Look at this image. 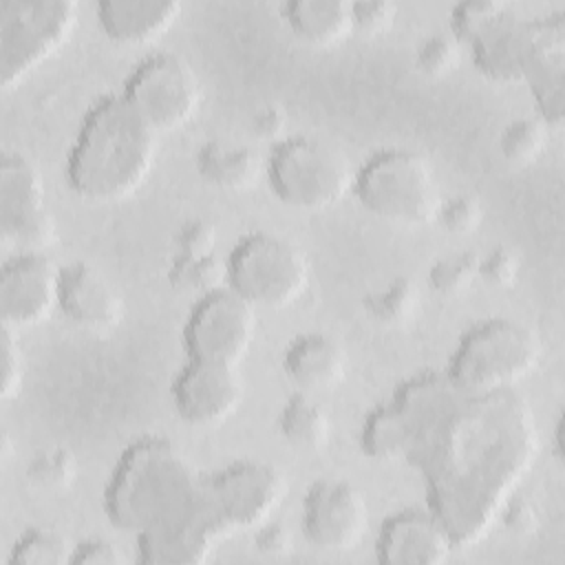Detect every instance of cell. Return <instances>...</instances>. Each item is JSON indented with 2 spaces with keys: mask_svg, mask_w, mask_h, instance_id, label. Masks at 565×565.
<instances>
[{
  "mask_svg": "<svg viewBox=\"0 0 565 565\" xmlns=\"http://www.w3.org/2000/svg\"><path fill=\"white\" fill-rule=\"evenodd\" d=\"M126 552L108 539H88L75 545L73 565H124Z\"/></svg>",
  "mask_w": 565,
  "mask_h": 565,
  "instance_id": "74e56055",
  "label": "cell"
},
{
  "mask_svg": "<svg viewBox=\"0 0 565 565\" xmlns=\"http://www.w3.org/2000/svg\"><path fill=\"white\" fill-rule=\"evenodd\" d=\"M75 0H0V84L20 86L73 35Z\"/></svg>",
  "mask_w": 565,
  "mask_h": 565,
  "instance_id": "8992f818",
  "label": "cell"
},
{
  "mask_svg": "<svg viewBox=\"0 0 565 565\" xmlns=\"http://www.w3.org/2000/svg\"><path fill=\"white\" fill-rule=\"evenodd\" d=\"M399 7L393 0H358L351 2L353 33L366 38H380L388 33L397 22Z\"/></svg>",
  "mask_w": 565,
  "mask_h": 565,
  "instance_id": "1f68e13d",
  "label": "cell"
},
{
  "mask_svg": "<svg viewBox=\"0 0 565 565\" xmlns=\"http://www.w3.org/2000/svg\"><path fill=\"white\" fill-rule=\"evenodd\" d=\"M108 521L132 536L154 532H205L227 536L203 475L166 437L135 439L117 459L104 488Z\"/></svg>",
  "mask_w": 565,
  "mask_h": 565,
  "instance_id": "6da1fadb",
  "label": "cell"
},
{
  "mask_svg": "<svg viewBox=\"0 0 565 565\" xmlns=\"http://www.w3.org/2000/svg\"><path fill=\"white\" fill-rule=\"evenodd\" d=\"M499 516L501 525L514 536H530L541 527V508L530 494H510Z\"/></svg>",
  "mask_w": 565,
  "mask_h": 565,
  "instance_id": "e575fe53",
  "label": "cell"
},
{
  "mask_svg": "<svg viewBox=\"0 0 565 565\" xmlns=\"http://www.w3.org/2000/svg\"><path fill=\"white\" fill-rule=\"evenodd\" d=\"M276 424L285 441L298 450L324 448L333 428L329 411L307 391H298L287 397Z\"/></svg>",
  "mask_w": 565,
  "mask_h": 565,
  "instance_id": "44dd1931",
  "label": "cell"
},
{
  "mask_svg": "<svg viewBox=\"0 0 565 565\" xmlns=\"http://www.w3.org/2000/svg\"><path fill=\"white\" fill-rule=\"evenodd\" d=\"M60 230L55 216L44 207L13 230L0 234V243L11 254H49L57 243Z\"/></svg>",
  "mask_w": 565,
  "mask_h": 565,
  "instance_id": "4316f807",
  "label": "cell"
},
{
  "mask_svg": "<svg viewBox=\"0 0 565 565\" xmlns=\"http://www.w3.org/2000/svg\"><path fill=\"white\" fill-rule=\"evenodd\" d=\"M539 360L541 340L530 327L492 318L459 340L450 360V382L463 393L488 395L530 375Z\"/></svg>",
  "mask_w": 565,
  "mask_h": 565,
  "instance_id": "5b68a950",
  "label": "cell"
},
{
  "mask_svg": "<svg viewBox=\"0 0 565 565\" xmlns=\"http://www.w3.org/2000/svg\"><path fill=\"white\" fill-rule=\"evenodd\" d=\"M510 4L503 0H470L461 2L450 13V35L461 46H468L481 31H486Z\"/></svg>",
  "mask_w": 565,
  "mask_h": 565,
  "instance_id": "f1b7e54d",
  "label": "cell"
},
{
  "mask_svg": "<svg viewBox=\"0 0 565 565\" xmlns=\"http://www.w3.org/2000/svg\"><path fill=\"white\" fill-rule=\"evenodd\" d=\"M265 179L280 203L296 210H324L353 192L355 172L338 146L294 135L271 146Z\"/></svg>",
  "mask_w": 565,
  "mask_h": 565,
  "instance_id": "277c9868",
  "label": "cell"
},
{
  "mask_svg": "<svg viewBox=\"0 0 565 565\" xmlns=\"http://www.w3.org/2000/svg\"><path fill=\"white\" fill-rule=\"evenodd\" d=\"M545 146L547 124L541 117H519L510 121L499 137L501 157L514 168L534 163L543 154Z\"/></svg>",
  "mask_w": 565,
  "mask_h": 565,
  "instance_id": "d4e9b609",
  "label": "cell"
},
{
  "mask_svg": "<svg viewBox=\"0 0 565 565\" xmlns=\"http://www.w3.org/2000/svg\"><path fill=\"white\" fill-rule=\"evenodd\" d=\"M75 545L55 527H29L11 547L9 565H68Z\"/></svg>",
  "mask_w": 565,
  "mask_h": 565,
  "instance_id": "603a6c76",
  "label": "cell"
},
{
  "mask_svg": "<svg viewBox=\"0 0 565 565\" xmlns=\"http://www.w3.org/2000/svg\"><path fill=\"white\" fill-rule=\"evenodd\" d=\"M369 530L364 494L349 481H316L302 501V534L307 543L327 554L355 550Z\"/></svg>",
  "mask_w": 565,
  "mask_h": 565,
  "instance_id": "8fae6325",
  "label": "cell"
},
{
  "mask_svg": "<svg viewBox=\"0 0 565 565\" xmlns=\"http://www.w3.org/2000/svg\"><path fill=\"white\" fill-rule=\"evenodd\" d=\"M227 287L256 309H280L302 298L311 280L307 254L271 232L243 236L225 258Z\"/></svg>",
  "mask_w": 565,
  "mask_h": 565,
  "instance_id": "52a82bcc",
  "label": "cell"
},
{
  "mask_svg": "<svg viewBox=\"0 0 565 565\" xmlns=\"http://www.w3.org/2000/svg\"><path fill=\"white\" fill-rule=\"evenodd\" d=\"M521 258L514 249L499 245L479 260V280L494 287L508 289L519 280Z\"/></svg>",
  "mask_w": 565,
  "mask_h": 565,
  "instance_id": "836d02e7",
  "label": "cell"
},
{
  "mask_svg": "<svg viewBox=\"0 0 565 565\" xmlns=\"http://www.w3.org/2000/svg\"><path fill=\"white\" fill-rule=\"evenodd\" d=\"M486 210L479 196L472 194H455L446 201H441L437 221L448 234L455 236H468L475 234L483 223Z\"/></svg>",
  "mask_w": 565,
  "mask_h": 565,
  "instance_id": "4dcf8cb0",
  "label": "cell"
},
{
  "mask_svg": "<svg viewBox=\"0 0 565 565\" xmlns=\"http://www.w3.org/2000/svg\"><path fill=\"white\" fill-rule=\"evenodd\" d=\"M349 358L340 340L322 331L298 333L282 353L287 377L307 393L335 388L347 375Z\"/></svg>",
  "mask_w": 565,
  "mask_h": 565,
  "instance_id": "e0dca14e",
  "label": "cell"
},
{
  "mask_svg": "<svg viewBox=\"0 0 565 565\" xmlns=\"http://www.w3.org/2000/svg\"><path fill=\"white\" fill-rule=\"evenodd\" d=\"M207 490L227 532L256 530L276 512L289 492L287 477L267 461L238 459L207 475Z\"/></svg>",
  "mask_w": 565,
  "mask_h": 565,
  "instance_id": "30bf717a",
  "label": "cell"
},
{
  "mask_svg": "<svg viewBox=\"0 0 565 565\" xmlns=\"http://www.w3.org/2000/svg\"><path fill=\"white\" fill-rule=\"evenodd\" d=\"M256 338V307L227 285L201 294L183 324L188 360L241 366Z\"/></svg>",
  "mask_w": 565,
  "mask_h": 565,
  "instance_id": "9c48e42d",
  "label": "cell"
},
{
  "mask_svg": "<svg viewBox=\"0 0 565 565\" xmlns=\"http://www.w3.org/2000/svg\"><path fill=\"white\" fill-rule=\"evenodd\" d=\"M11 457H13V441H11V437L4 433V435H2V450H0V459H2L4 463H9V461H11Z\"/></svg>",
  "mask_w": 565,
  "mask_h": 565,
  "instance_id": "ab89813d",
  "label": "cell"
},
{
  "mask_svg": "<svg viewBox=\"0 0 565 565\" xmlns=\"http://www.w3.org/2000/svg\"><path fill=\"white\" fill-rule=\"evenodd\" d=\"M419 287L413 278H395L380 291H373L364 300L369 318L382 327L397 329L415 320L419 311Z\"/></svg>",
  "mask_w": 565,
  "mask_h": 565,
  "instance_id": "7402d4cb",
  "label": "cell"
},
{
  "mask_svg": "<svg viewBox=\"0 0 565 565\" xmlns=\"http://www.w3.org/2000/svg\"><path fill=\"white\" fill-rule=\"evenodd\" d=\"M457 547L448 523L433 510L406 508L388 516L375 539L382 565H441Z\"/></svg>",
  "mask_w": 565,
  "mask_h": 565,
  "instance_id": "5bb4252c",
  "label": "cell"
},
{
  "mask_svg": "<svg viewBox=\"0 0 565 565\" xmlns=\"http://www.w3.org/2000/svg\"><path fill=\"white\" fill-rule=\"evenodd\" d=\"M294 530L282 521H265L254 532V547L267 558H287L294 552Z\"/></svg>",
  "mask_w": 565,
  "mask_h": 565,
  "instance_id": "8d00e7d4",
  "label": "cell"
},
{
  "mask_svg": "<svg viewBox=\"0 0 565 565\" xmlns=\"http://www.w3.org/2000/svg\"><path fill=\"white\" fill-rule=\"evenodd\" d=\"M0 351H2V382H0V395L2 399H13L22 391L24 375H26V362L24 351L18 338V329H11L2 324L0 331Z\"/></svg>",
  "mask_w": 565,
  "mask_h": 565,
  "instance_id": "d6a6232c",
  "label": "cell"
},
{
  "mask_svg": "<svg viewBox=\"0 0 565 565\" xmlns=\"http://www.w3.org/2000/svg\"><path fill=\"white\" fill-rule=\"evenodd\" d=\"M218 241L216 225L205 218H190L174 232V254L207 256L214 254Z\"/></svg>",
  "mask_w": 565,
  "mask_h": 565,
  "instance_id": "d590c367",
  "label": "cell"
},
{
  "mask_svg": "<svg viewBox=\"0 0 565 565\" xmlns=\"http://www.w3.org/2000/svg\"><path fill=\"white\" fill-rule=\"evenodd\" d=\"M62 316L88 333H110L124 318V298L117 287L90 263L75 260L60 276Z\"/></svg>",
  "mask_w": 565,
  "mask_h": 565,
  "instance_id": "9a60e30c",
  "label": "cell"
},
{
  "mask_svg": "<svg viewBox=\"0 0 565 565\" xmlns=\"http://www.w3.org/2000/svg\"><path fill=\"white\" fill-rule=\"evenodd\" d=\"M179 0H102L97 24L117 44L141 46L157 42L181 15Z\"/></svg>",
  "mask_w": 565,
  "mask_h": 565,
  "instance_id": "2e32d148",
  "label": "cell"
},
{
  "mask_svg": "<svg viewBox=\"0 0 565 565\" xmlns=\"http://www.w3.org/2000/svg\"><path fill=\"white\" fill-rule=\"evenodd\" d=\"M461 42L450 33H435L417 46L415 64L428 77H444L461 62Z\"/></svg>",
  "mask_w": 565,
  "mask_h": 565,
  "instance_id": "f546056e",
  "label": "cell"
},
{
  "mask_svg": "<svg viewBox=\"0 0 565 565\" xmlns=\"http://www.w3.org/2000/svg\"><path fill=\"white\" fill-rule=\"evenodd\" d=\"M245 382L238 366L188 360L174 375L170 397L177 415L190 426H221L241 406Z\"/></svg>",
  "mask_w": 565,
  "mask_h": 565,
  "instance_id": "4fadbf2b",
  "label": "cell"
},
{
  "mask_svg": "<svg viewBox=\"0 0 565 565\" xmlns=\"http://www.w3.org/2000/svg\"><path fill=\"white\" fill-rule=\"evenodd\" d=\"M280 15L300 42L316 49L335 46L353 33L351 2L344 0H291Z\"/></svg>",
  "mask_w": 565,
  "mask_h": 565,
  "instance_id": "d6986e66",
  "label": "cell"
},
{
  "mask_svg": "<svg viewBox=\"0 0 565 565\" xmlns=\"http://www.w3.org/2000/svg\"><path fill=\"white\" fill-rule=\"evenodd\" d=\"M353 194L377 218L419 227L437 218L441 192L426 154L408 148H384L355 172Z\"/></svg>",
  "mask_w": 565,
  "mask_h": 565,
  "instance_id": "3957f363",
  "label": "cell"
},
{
  "mask_svg": "<svg viewBox=\"0 0 565 565\" xmlns=\"http://www.w3.org/2000/svg\"><path fill=\"white\" fill-rule=\"evenodd\" d=\"M124 99L159 135L188 126L203 102V84L188 60L161 51L141 60L124 84Z\"/></svg>",
  "mask_w": 565,
  "mask_h": 565,
  "instance_id": "ba28073f",
  "label": "cell"
},
{
  "mask_svg": "<svg viewBox=\"0 0 565 565\" xmlns=\"http://www.w3.org/2000/svg\"><path fill=\"white\" fill-rule=\"evenodd\" d=\"M194 163L205 183L230 192L249 190L265 174V163L254 148L227 146L223 141H205Z\"/></svg>",
  "mask_w": 565,
  "mask_h": 565,
  "instance_id": "ffe728a7",
  "label": "cell"
},
{
  "mask_svg": "<svg viewBox=\"0 0 565 565\" xmlns=\"http://www.w3.org/2000/svg\"><path fill=\"white\" fill-rule=\"evenodd\" d=\"M77 475H79L77 457L73 450L64 446H53L38 452L26 468L29 481L35 488L46 492H64L73 488V483L77 481Z\"/></svg>",
  "mask_w": 565,
  "mask_h": 565,
  "instance_id": "484cf974",
  "label": "cell"
},
{
  "mask_svg": "<svg viewBox=\"0 0 565 565\" xmlns=\"http://www.w3.org/2000/svg\"><path fill=\"white\" fill-rule=\"evenodd\" d=\"M481 256L472 252H457L433 263L428 271L430 287L441 296H459L479 280Z\"/></svg>",
  "mask_w": 565,
  "mask_h": 565,
  "instance_id": "83f0119b",
  "label": "cell"
},
{
  "mask_svg": "<svg viewBox=\"0 0 565 565\" xmlns=\"http://www.w3.org/2000/svg\"><path fill=\"white\" fill-rule=\"evenodd\" d=\"M62 267L51 254H11L0 269V318L11 329L46 322L60 309Z\"/></svg>",
  "mask_w": 565,
  "mask_h": 565,
  "instance_id": "7c38bea8",
  "label": "cell"
},
{
  "mask_svg": "<svg viewBox=\"0 0 565 565\" xmlns=\"http://www.w3.org/2000/svg\"><path fill=\"white\" fill-rule=\"evenodd\" d=\"M157 154L159 132L124 95H106L82 119L66 159V183L84 201H124L148 181Z\"/></svg>",
  "mask_w": 565,
  "mask_h": 565,
  "instance_id": "7a4b0ae2",
  "label": "cell"
},
{
  "mask_svg": "<svg viewBox=\"0 0 565 565\" xmlns=\"http://www.w3.org/2000/svg\"><path fill=\"white\" fill-rule=\"evenodd\" d=\"M168 280L179 291L207 294L227 282V267L216 254L179 256L174 254L168 267Z\"/></svg>",
  "mask_w": 565,
  "mask_h": 565,
  "instance_id": "cb8c5ba5",
  "label": "cell"
},
{
  "mask_svg": "<svg viewBox=\"0 0 565 565\" xmlns=\"http://www.w3.org/2000/svg\"><path fill=\"white\" fill-rule=\"evenodd\" d=\"M287 110L280 104H263L252 115V132L260 141H269L276 146L287 137Z\"/></svg>",
  "mask_w": 565,
  "mask_h": 565,
  "instance_id": "f35d334b",
  "label": "cell"
},
{
  "mask_svg": "<svg viewBox=\"0 0 565 565\" xmlns=\"http://www.w3.org/2000/svg\"><path fill=\"white\" fill-rule=\"evenodd\" d=\"M44 207V177L38 163L18 150H4L0 159V234Z\"/></svg>",
  "mask_w": 565,
  "mask_h": 565,
  "instance_id": "ac0fdd59",
  "label": "cell"
}]
</instances>
